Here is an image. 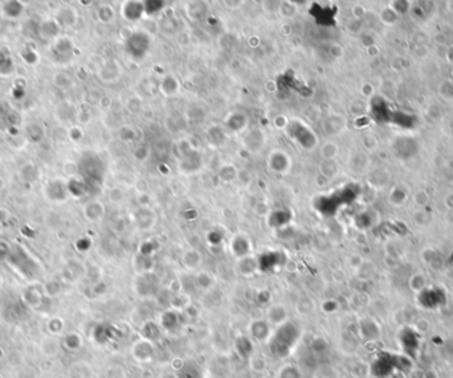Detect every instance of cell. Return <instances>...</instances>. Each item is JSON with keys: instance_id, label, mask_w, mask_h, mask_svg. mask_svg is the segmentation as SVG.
I'll list each match as a JSON object with an SVG mask.
<instances>
[{"instance_id": "cell-3", "label": "cell", "mask_w": 453, "mask_h": 378, "mask_svg": "<svg viewBox=\"0 0 453 378\" xmlns=\"http://www.w3.org/2000/svg\"><path fill=\"white\" fill-rule=\"evenodd\" d=\"M281 378H301V375L294 366H285L281 369Z\"/></svg>"}, {"instance_id": "cell-4", "label": "cell", "mask_w": 453, "mask_h": 378, "mask_svg": "<svg viewBox=\"0 0 453 378\" xmlns=\"http://www.w3.org/2000/svg\"><path fill=\"white\" fill-rule=\"evenodd\" d=\"M160 378H176V377L174 374H165V375H162Z\"/></svg>"}, {"instance_id": "cell-2", "label": "cell", "mask_w": 453, "mask_h": 378, "mask_svg": "<svg viewBox=\"0 0 453 378\" xmlns=\"http://www.w3.org/2000/svg\"><path fill=\"white\" fill-rule=\"evenodd\" d=\"M287 317V312L285 310L284 306H273V307L269 308L268 311V323L272 326V324H277V326H282L285 324Z\"/></svg>"}, {"instance_id": "cell-1", "label": "cell", "mask_w": 453, "mask_h": 378, "mask_svg": "<svg viewBox=\"0 0 453 378\" xmlns=\"http://www.w3.org/2000/svg\"><path fill=\"white\" fill-rule=\"evenodd\" d=\"M270 333H272V326L269 324L268 320H259L250 326V335L259 343L268 341L270 338Z\"/></svg>"}]
</instances>
